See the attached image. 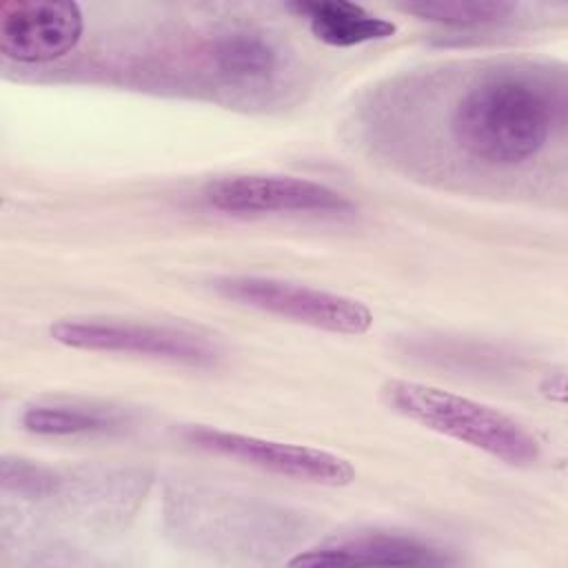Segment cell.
Segmentation results:
<instances>
[{
  "mask_svg": "<svg viewBox=\"0 0 568 568\" xmlns=\"http://www.w3.org/2000/svg\"><path fill=\"white\" fill-rule=\"evenodd\" d=\"M548 87L524 73H499L473 84L453 113V135L475 160L513 166L535 158L552 129Z\"/></svg>",
  "mask_w": 568,
  "mask_h": 568,
  "instance_id": "6da1fadb",
  "label": "cell"
},
{
  "mask_svg": "<svg viewBox=\"0 0 568 568\" xmlns=\"http://www.w3.org/2000/svg\"><path fill=\"white\" fill-rule=\"evenodd\" d=\"M182 437L206 453L237 459L282 477L322 486H346L355 479V468L346 457L313 446L286 444L202 424L186 426Z\"/></svg>",
  "mask_w": 568,
  "mask_h": 568,
  "instance_id": "5b68a950",
  "label": "cell"
},
{
  "mask_svg": "<svg viewBox=\"0 0 568 568\" xmlns=\"http://www.w3.org/2000/svg\"><path fill=\"white\" fill-rule=\"evenodd\" d=\"M82 29V11L71 0L7 2L0 9V51L22 64L51 62L75 49Z\"/></svg>",
  "mask_w": 568,
  "mask_h": 568,
  "instance_id": "52a82bcc",
  "label": "cell"
},
{
  "mask_svg": "<svg viewBox=\"0 0 568 568\" xmlns=\"http://www.w3.org/2000/svg\"><path fill=\"white\" fill-rule=\"evenodd\" d=\"M0 479H2L4 493H18L27 497H42L51 493L55 484L51 470L38 464H29L24 459H9V457L2 459Z\"/></svg>",
  "mask_w": 568,
  "mask_h": 568,
  "instance_id": "4fadbf2b",
  "label": "cell"
},
{
  "mask_svg": "<svg viewBox=\"0 0 568 568\" xmlns=\"http://www.w3.org/2000/svg\"><path fill=\"white\" fill-rule=\"evenodd\" d=\"M213 288L217 295L235 304L328 333L362 335L373 326V313L364 302L288 280L264 275H224L213 280Z\"/></svg>",
  "mask_w": 568,
  "mask_h": 568,
  "instance_id": "3957f363",
  "label": "cell"
},
{
  "mask_svg": "<svg viewBox=\"0 0 568 568\" xmlns=\"http://www.w3.org/2000/svg\"><path fill=\"white\" fill-rule=\"evenodd\" d=\"M209 206L233 215L264 213H320L346 215L355 204L339 191L293 175L237 173L211 180L204 186Z\"/></svg>",
  "mask_w": 568,
  "mask_h": 568,
  "instance_id": "8992f818",
  "label": "cell"
},
{
  "mask_svg": "<svg viewBox=\"0 0 568 568\" xmlns=\"http://www.w3.org/2000/svg\"><path fill=\"white\" fill-rule=\"evenodd\" d=\"M51 337L69 348L129 353L186 366H209L217 357L215 344L189 328L111 317H67L51 326Z\"/></svg>",
  "mask_w": 568,
  "mask_h": 568,
  "instance_id": "277c9868",
  "label": "cell"
},
{
  "mask_svg": "<svg viewBox=\"0 0 568 568\" xmlns=\"http://www.w3.org/2000/svg\"><path fill=\"white\" fill-rule=\"evenodd\" d=\"M450 561L428 541L384 530H359L324 539L291 557L288 566H446Z\"/></svg>",
  "mask_w": 568,
  "mask_h": 568,
  "instance_id": "ba28073f",
  "label": "cell"
},
{
  "mask_svg": "<svg viewBox=\"0 0 568 568\" xmlns=\"http://www.w3.org/2000/svg\"><path fill=\"white\" fill-rule=\"evenodd\" d=\"M20 422L29 433L62 437L111 430L122 424V415L115 408L102 404L53 402L27 406Z\"/></svg>",
  "mask_w": 568,
  "mask_h": 568,
  "instance_id": "30bf717a",
  "label": "cell"
},
{
  "mask_svg": "<svg viewBox=\"0 0 568 568\" xmlns=\"http://www.w3.org/2000/svg\"><path fill=\"white\" fill-rule=\"evenodd\" d=\"M399 9L448 27H484L510 18L515 4L501 0H428L399 4Z\"/></svg>",
  "mask_w": 568,
  "mask_h": 568,
  "instance_id": "7c38bea8",
  "label": "cell"
},
{
  "mask_svg": "<svg viewBox=\"0 0 568 568\" xmlns=\"http://www.w3.org/2000/svg\"><path fill=\"white\" fill-rule=\"evenodd\" d=\"M286 9L306 18L311 33L328 47H357L373 40H386L397 31L395 22L346 0H297L288 2Z\"/></svg>",
  "mask_w": 568,
  "mask_h": 568,
  "instance_id": "9c48e42d",
  "label": "cell"
},
{
  "mask_svg": "<svg viewBox=\"0 0 568 568\" xmlns=\"http://www.w3.org/2000/svg\"><path fill=\"white\" fill-rule=\"evenodd\" d=\"M209 58L217 73L242 82L266 80L277 69L275 47L266 38L248 31H233L215 38L209 47Z\"/></svg>",
  "mask_w": 568,
  "mask_h": 568,
  "instance_id": "8fae6325",
  "label": "cell"
},
{
  "mask_svg": "<svg viewBox=\"0 0 568 568\" xmlns=\"http://www.w3.org/2000/svg\"><path fill=\"white\" fill-rule=\"evenodd\" d=\"M384 402L399 415L439 435L464 442L513 466L539 459V444L517 419L464 395L410 379H388Z\"/></svg>",
  "mask_w": 568,
  "mask_h": 568,
  "instance_id": "7a4b0ae2",
  "label": "cell"
}]
</instances>
